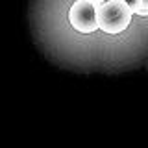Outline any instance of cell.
Masks as SVG:
<instances>
[{"instance_id": "5b68a950", "label": "cell", "mask_w": 148, "mask_h": 148, "mask_svg": "<svg viewBox=\"0 0 148 148\" xmlns=\"http://www.w3.org/2000/svg\"><path fill=\"white\" fill-rule=\"evenodd\" d=\"M89 2H95V4H102V2H106V0H89Z\"/></svg>"}, {"instance_id": "277c9868", "label": "cell", "mask_w": 148, "mask_h": 148, "mask_svg": "<svg viewBox=\"0 0 148 148\" xmlns=\"http://www.w3.org/2000/svg\"><path fill=\"white\" fill-rule=\"evenodd\" d=\"M137 15L139 17H148V0H143V6L137 11Z\"/></svg>"}, {"instance_id": "3957f363", "label": "cell", "mask_w": 148, "mask_h": 148, "mask_svg": "<svg viewBox=\"0 0 148 148\" xmlns=\"http://www.w3.org/2000/svg\"><path fill=\"white\" fill-rule=\"evenodd\" d=\"M122 2L126 4V6L132 8V11L135 13V15H137V11H139V9H141V6H143V0H122Z\"/></svg>"}, {"instance_id": "7a4b0ae2", "label": "cell", "mask_w": 148, "mask_h": 148, "mask_svg": "<svg viewBox=\"0 0 148 148\" xmlns=\"http://www.w3.org/2000/svg\"><path fill=\"white\" fill-rule=\"evenodd\" d=\"M69 21L80 34H92L98 26V4L89 0H76L69 9Z\"/></svg>"}, {"instance_id": "6da1fadb", "label": "cell", "mask_w": 148, "mask_h": 148, "mask_svg": "<svg viewBox=\"0 0 148 148\" xmlns=\"http://www.w3.org/2000/svg\"><path fill=\"white\" fill-rule=\"evenodd\" d=\"M135 13L122 0H106L98 4V26L104 34L117 35L130 26Z\"/></svg>"}]
</instances>
